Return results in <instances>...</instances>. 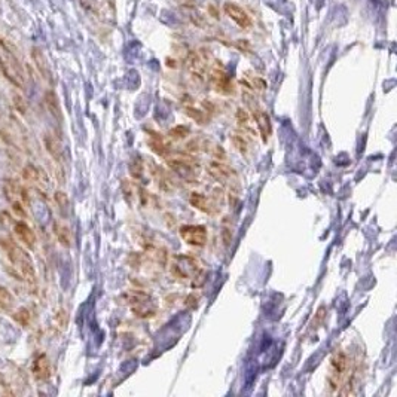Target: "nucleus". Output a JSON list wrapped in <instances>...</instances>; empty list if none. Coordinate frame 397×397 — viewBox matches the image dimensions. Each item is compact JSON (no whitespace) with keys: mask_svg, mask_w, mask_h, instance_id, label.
Returning <instances> with one entry per match:
<instances>
[{"mask_svg":"<svg viewBox=\"0 0 397 397\" xmlns=\"http://www.w3.org/2000/svg\"><path fill=\"white\" fill-rule=\"evenodd\" d=\"M12 302H14L12 295L5 287H0V311H6L11 308Z\"/></svg>","mask_w":397,"mask_h":397,"instance_id":"obj_23","label":"nucleus"},{"mask_svg":"<svg viewBox=\"0 0 397 397\" xmlns=\"http://www.w3.org/2000/svg\"><path fill=\"white\" fill-rule=\"evenodd\" d=\"M186 113H188L192 119H195L197 122H199V124H204V122H205V115H204V112L198 111V109H194V107H186Z\"/></svg>","mask_w":397,"mask_h":397,"instance_id":"obj_27","label":"nucleus"},{"mask_svg":"<svg viewBox=\"0 0 397 397\" xmlns=\"http://www.w3.org/2000/svg\"><path fill=\"white\" fill-rule=\"evenodd\" d=\"M45 148L49 152V155L55 159V161H63L64 158V148H63V141L61 138L55 134V132H48L44 138Z\"/></svg>","mask_w":397,"mask_h":397,"instance_id":"obj_13","label":"nucleus"},{"mask_svg":"<svg viewBox=\"0 0 397 397\" xmlns=\"http://www.w3.org/2000/svg\"><path fill=\"white\" fill-rule=\"evenodd\" d=\"M241 84L247 85L248 88L259 89V91L266 88V82H265L262 78H259V76H251V75H245V78L241 79Z\"/></svg>","mask_w":397,"mask_h":397,"instance_id":"obj_22","label":"nucleus"},{"mask_svg":"<svg viewBox=\"0 0 397 397\" xmlns=\"http://www.w3.org/2000/svg\"><path fill=\"white\" fill-rule=\"evenodd\" d=\"M14 320L15 321H18L20 324H21L22 328H27L28 324H30V320H31V314L27 311L25 308L18 309L15 314H14Z\"/></svg>","mask_w":397,"mask_h":397,"instance_id":"obj_24","label":"nucleus"},{"mask_svg":"<svg viewBox=\"0 0 397 397\" xmlns=\"http://www.w3.org/2000/svg\"><path fill=\"white\" fill-rule=\"evenodd\" d=\"M54 231H55V235H57L58 241L63 244L64 247H70L71 245L73 238H71V231L68 229V226H66L61 222H57L54 225Z\"/></svg>","mask_w":397,"mask_h":397,"instance_id":"obj_20","label":"nucleus"},{"mask_svg":"<svg viewBox=\"0 0 397 397\" xmlns=\"http://www.w3.org/2000/svg\"><path fill=\"white\" fill-rule=\"evenodd\" d=\"M237 121H238V124L243 127L244 131H248V132H253V128L250 127V118H248V113L243 109H238L237 112Z\"/></svg>","mask_w":397,"mask_h":397,"instance_id":"obj_25","label":"nucleus"},{"mask_svg":"<svg viewBox=\"0 0 397 397\" xmlns=\"http://www.w3.org/2000/svg\"><path fill=\"white\" fill-rule=\"evenodd\" d=\"M22 177L25 182L31 183L33 186H36L38 189H46L48 188V177L44 173V170L34 167V165H27L22 171Z\"/></svg>","mask_w":397,"mask_h":397,"instance_id":"obj_11","label":"nucleus"},{"mask_svg":"<svg viewBox=\"0 0 397 397\" xmlns=\"http://www.w3.org/2000/svg\"><path fill=\"white\" fill-rule=\"evenodd\" d=\"M31 58L34 61V66L39 70V73L42 75L45 81H52V73H51V67H49V63L45 57V54L39 49V48H33L31 49Z\"/></svg>","mask_w":397,"mask_h":397,"instance_id":"obj_16","label":"nucleus"},{"mask_svg":"<svg viewBox=\"0 0 397 397\" xmlns=\"http://www.w3.org/2000/svg\"><path fill=\"white\" fill-rule=\"evenodd\" d=\"M223 11H225V14H226L232 21L235 22L240 28H243V30L251 28L253 21H251L250 15L245 12V9H243L240 5L232 3V2H228V3H225Z\"/></svg>","mask_w":397,"mask_h":397,"instance_id":"obj_7","label":"nucleus"},{"mask_svg":"<svg viewBox=\"0 0 397 397\" xmlns=\"http://www.w3.org/2000/svg\"><path fill=\"white\" fill-rule=\"evenodd\" d=\"M171 271H173V274L176 275L177 278H180V280H189L188 272L191 271L197 277L198 287L205 280L204 278V275H205L204 271L197 265V261L194 258H189V256H177V258H174V262L171 265Z\"/></svg>","mask_w":397,"mask_h":397,"instance_id":"obj_3","label":"nucleus"},{"mask_svg":"<svg viewBox=\"0 0 397 397\" xmlns=\"http://www.w3.org/2000/svg\"><path fill=\"white\" fill-rule=\"evenodd\" d=\"M0 67L9 82H12L18 88L25 87L27 78H25L24 67L20 63V60L17 58V55L2 42H0Z\"/></svg>","mask_w":397,"mask_h":397,"instance_id":"obj_2","label":"nucleus"},{"mask_svg":"<svg viewBox=\"0 0 397 397\" xmlns=\"http://www.w3.org/2000/svg\"><path fill=\"white\" fill-rule=\"evenodd\" d=\"M208 173L214 177L218 182H222V183H228V185L238 183L235 171L231 167H228V165H225L222 162H211L208 165Z\"/></svg>","mask_w":397,"mask_h":397,"instance_id":"obj_10","label":"nucleus"},{"mask_svg":"<svg viewBox=\"0 0 397 397\" xmlns=\"http://www.w3.org/2000/svg\"><path fill=\"white\" fill-rule=\"evenodd\" d=\"M232 141H234V145L238 148V151H240L241 154H247V151H248V143H247V140H245V137H244V132L243 134H234Z\"/></svg>","mask_w":397,"mask_h":397,"instance_id":"obj_26","label":"nucleus"},{"mask_svg":"<svg viewBox=\"0 0 397 397\" xmlns=\"http://www.w3.org/2000/svg\"><path fill=\"white\" fill-rule=\"evenodd\" d=\"M5 194H6L8 199L12 202L14 210L24 214V207L27 205L28 197H27V192H25V189L22 188L21 185L14 182V180L12 182L11 180L6 182L5 183Z\"/></svg>","mask_w":397,"mask_h":397,"instance_id":"obj_5","label":"nucleus"},{"mask_svg":"<svg viewBox=\"0 0 397 397\" xmlns=\"http://www.w3.org/2000/svg\"><path fill=\"white\" fill-rule=\"evenodd\" d=\"M33 375L39 381H45L51 376V363L46 354H39L33 362Z\"/></svg>","mask_w":397,"mask_h":397,"instance_id":"obj_17","label":"nucleus"},{"mask_svg":"<svg viewBox=\"0 0 397 397\" xmlns=\"http://www.w3.org/2000/svg\"><path fill=\"white\" fill-rule=\"evenodd\" d=\"M211 81H213V85L214 88L218 89L222 94H229L232 91V84H231V79L226 73V70L221 66V64H216L211 70Z\"/></svg>","mask_w":397,"mask_h":397,"instance_id":"obj_12","label":"nucleus"},{"mask_svg":"<svg viewBox=\"0 0 397 397\" xmlns=\"http://www.w3.org/2000/svg\"><path fill=\"white\" fill-rule=\"evenodd\" d=\"M45 103H46V107L48 111L51 112L57 119H61V107H60V101H58V97L54 91H48L45 94Z\"/></svg>","mask_w":397,"mask_h":397,"instance_id":"obj_19","label":"nucleus"},{"mask_svg":"<svg viewBox=\"0 0 397 397\" xmlns=\"http://www.w3.org/2000/svg\"><path fill=\"white\" fill-rule=\"evenodd\" d=\"M55 201H57V204L64 210L68 207V198H67V195L64 192H57L55 194Z\"/></svg>","mask_w":397,"mask_h":397,"instance_id":"obj_28","label":"nucleus"},{"mask_svg":"<svg viewBox=\"0 0 397 397\" xmlns=\"http://www.w3.org/2000/svg\"><path fill=\"white\" fill-rule=\"evenodd\" d=\"M14 231H15V235L18 237V240H20L25 247H28V248H33V247H34L36 234H34V231H33L25 222H17L15 226H14Z\"/></svg>","mask_w":397,"mask_h":397,"instance_id":"obj_15","label":"nucleus"},{"mask_svg":"<svg viewBox=\"0 0 397 397\" xmlns=\"http://www.w3.org/2000/svg\"><path fill=\"white\" fill-rule=\"evenodd\" d=\"M250 111H251L253 119L258 124V128H259V132H261L264 141H268V138L272 132V125H271V119H269L268 113L258 103H253V101H250Z\"/></svg>","mask_w":397,"mask_h":397,"instance_id":"obj_8","label":"nucleus"},{"mask_svg":"<svg viewBox=\"0 0 397 397\" xmlns=\"http://www.w3.org/2000/svg\"><path fill=\"white\" fill-rule=\"evenodd\" d=\"M180 238L191 245L201 247L207 243V228L202 225H183L178 231Z\"/></svg>","mask_w":397,"mask_h":397,"instance_id":"obj_6","label":"nucleus"},{"mask_svg":"<svg viewBox=\"0 0 397 397\" xmlns=\"http://www.w3.org/2000/svg\"><path fill=\"white\" fill-rule=\"evenodd\" d=\"M189 202H191L192 207H195L197 210L202 211V213L213 214V213L216 211V207L210 202V199L207 198L205 195H202V194H197V192L191 194Z\"/></svg>","mask_w":397,"mask_h":397,"instance_id":"obj_18","label":"nucleus"},{"mask_svg":"<svg viewBox=\"0 0 397 397\" xmlns=\"http://www.w3.org/2000/svg\"><path fill=\"white\" fill-rule=\"evenodd\" d=\"M348 369V357L347 354L342 351L333 354L331 358V369H329V376H328V382L331 385L332 390H336L341 384L342 376L345 375Z\"/></svg>","mask_w":397,"mask_h":397,"instance_id":"obj_4","label":"nucleus"},{"mask_svg":"<svg viewBox=\"0 0 397 397\" xmlns=\"http://www.w3.org/2000/svg\"><path fill=\"white\" fill-rule=\"evenodd\" d=\"M170 168H173L174 171L183 174V176H189V174H194L197 170H198V162L191 158V156H174V158H170L167 159Z\"/></svg>","mask_w":397,"mask_h":397,"instance_id":"obj_9","label":"nucleus"},{"mask_svg":"<svg viewBox=\"0 0 397 397\" xmlns=\"http://www.w3.org/2000/svg\"><path fill=\"white\" fill-rule=\"evenodd\" d=\"M3 248L6 251L8 261L12 266L14 274L25 281L27 284L33 286L36 283V272H34V266L30 259V256L27 255V251H24L20 245H17L12 241H3Z\"/></svg>","mask_w":397,"mask_h":397,"instance_id":"obj_1","label":"nucleus"},{"mask_svg":"<svg viewBox=\"0 0 397 397\" xmlns=\"http://www.w3.org/2000/svg\"><path fill=\"white\" fill-rule=\"evenodd\" d=\"M152 168H154L152 174L156 177V180H158V185H161V188H162V189H165V191H171V189H173V185H171V180H170V178H168V176L165 174V171H164L162 168L156 167V165H152Z\"/></svg>","mask_w":397,"mask_h":397,"instance_id":"obj_21","label":"nucleus"},{"mask_svg":"<svg viewBox=\"0 0 397 397\" xmlns=\"http://www.w3.org/2000/svg\"><path fill=\"white\" fill-rule=\"evenodd\" d=\"M188 66L191 73L194 75V78H197L198 81L205 79V73H207V63L202 57L201 52H191L188 57Z\"/></svg>","mask_w":397,"mask_h":397,"instance_id":"obj_14","label":"nucleus"}]
</instances>
